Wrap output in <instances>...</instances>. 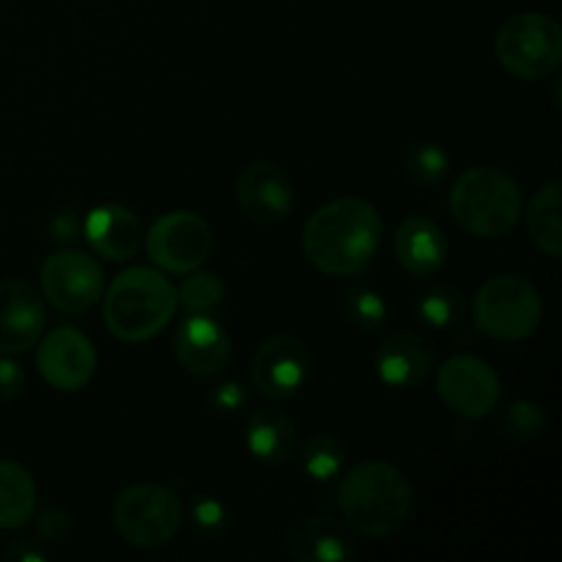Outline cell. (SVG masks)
I'll return each instance as SVG.
<instances>
[{"mask_svg": "<svg viewBox=\"0 0 562 562\" xmlns=\"http://www.w3.org/2000/svg\"><path fill=\"white\" fill-rule=\"evenodd\" d=\"M549 428V417L543 406L532 404V401H510L503 406L497 415V431L503 437L516 439V442H532L541 439Z\"/></svg>", "mask_w": 562, "mask_h": 562, "instance_id": "26", "label": "cell"}, {"mask_svg": "<svg viewBox=\"0 0 562 562\" xmlns=\"http://www.w3.org/2000/svg\"><path fill=\"white\" fill-rule=\"evenodd\" d=\"M36 366L44 382L60 393L88 387L99 366L91 338L75 327H58L38 344Z\"/></svg>", "mask_w": 562, "mask_h": 562, "instance_id": "12", "label": "cell"}, {"mask_svg": "<svg viewBox=\"0 0 562 562\" xmlns=\"http://www.w3.org/2000/svg\"><path fill=\"white\" fill-rule=\"evenodd\" d=\"M47 311L31 283L16 278L0 280V355L14 357L33 349L44 333Z\"/></svg>", "mask_w": 562, "mask_h": 562, "instance_id": "15", "label": "cell"}, {"mask_svg": "<svg viewBox=\"0 0 562 562\" xmlns=\"http://www.w3.org/2000/svg\"><path fill=\"white\" fill-rule=\"evenodd\" d=\"M82 234L91 250L108 261H130L140 252L146 239L137 214L121 203H102L91 209L82 223Z\"/></svg>", "mask_w": 562, "mask_h": 562, "instance_id": "18", "label": "cell"}, {"mask_svg": "<svg viewBox=\"0 0 562 562\" xmlns=\"http://www.w3.org/2000/svg\"><path fill=\"white\" fill-rule=\"evenodd\" d=\"M393 250L401 269L412 278H431L448 263V236L434 220L406 217L393 234Z\"/></svg>", "mask_w": 562, "mask_h": 562, "instance_id": "19", "label": "cell"}, {"mask_svg": "<svg viewBox=\"0 0 562 562\" xmlns=\"http://www.w3.org/2000/svg\"><path fill=\"white\" fill-rule=\"evenodd\" d=\"M472 318L486 338L499 340V344H519L530 338L541 324V291L521 274H494L477 289Z\"/></svg>", "mask_w": 562, "mask_h": 562, "instance_id": "5", "label": "cell"}, {"mask_svg": "<svg viewBox=\"0 0 562 562\" xmlns=\"http://www.w3.org/2000/svg\"><path fill=\"white\" fill-rule=\"evenodd\" d=\"M387 318V307L379 291L371 285H351L344 296V322L357 335H371Z\"/></svg>", "mask_w": 562, "mask_h": 562, "instance_id": "25", "label": "cell"}, {"mask_svg": "<svg viewBox=\"0 0 562 562\" xmlns=\"http://www.w3.org/2000/svg\"><path fill=\"white\" fill-rule=\"evenodd\" d=\"M184 283L176 289V300L187 313H212L223 305L225 283L214 272H187Z\"/></svg>", "mask_w": 562, "mask_h": 562, "instance_id": "28", "label": "cell"}, {"mask_svg": "<svg viewBox=\"0 0 562 562\" xmlns=\"http://www.w3.org/2000/svg\"><path fill=\"white\" fill-rule=\"evenodd\" d=\"M173 355L198 379L217 376L231 360V335L212 313H187L173 335Z\"/></svg>", "mask_w": 562, "mask_h": 562, "instance_id": "14", "label": "cell"}, {"mask_svg": "<svg viewBox=\"0 0 562 562\" xmlns=\"http://www.w3.org/2000/svg\"><path fill=\"white\" fill-rule=\"evenodd\" d=\"M437 390L442 404L464 420H483L492 415L503 395V382L486 360L475 355H456L437 371Z\"/></svg>", "mask_w": 562, "mask_h": 562, "instance_id": "9", "label": "cell"}, {"mask_svg": "<svg viewBox=\"0 0 562 562\" xmlns=\"http://www.w3.org/2000/svg\"><path fill=\"white\" fill-rule=\"evenodd\" d=\"M525 195L519 181L503 168L477 165L464 170L450 190V214L456 223L481 239H499L519 225Z\"/></svg>", "mask_w": 562, "mask_h": 562, "instance_id": "4", "label": "cell"}, {"mask_svg": "<svg viewBox=\"0 0 562 562\" xmlns=\"http://www.w3.org/2000/svg\"><path fill=\"white\" fill-rule=\"evenodd\" d=\"M376 373L387 387L415 390L431 379L437 368V351L423 335L417 333H393L379 344Z\"/></svg>", "mask_w": 562, "mask_h": 562, "instance_id": "16", "label": "cell"}, {"mask_svg": "<svg viewBox=\"0 0 562 562\" xmlns=\"http://www.w3.org/2000/svg\"><path fill=\"white\" fill-rule=\"evenodd\" d=\"M3 560L5 562H44L47 560V552H44L36 541H31V538H22V541H14L9 549H5Z\"/></svg>", "mask_w": 562, "mask_h": 562, "instance_id": "34", "label": "cell"}, {"mask_svg": "<svg viewBox=\"0 0 562 562\" xmlns=\"http://www.w3.org/2000/svg\"><path fill=\"white\" fill-rule=\"evenodd\" d=\"M38 488L31 472L16 461H0V530H16L36 514Z\"/></svg>", "mask_w": 562, "mask_h": 562, "instance_id": "21", "label": "cell"}, {"mask_svg": "<svg viewBox=\"0 0 562 562\" xmlns=\"http://www.w3.org/2000/svg\"><path fill=\"white\" fill-rule=\"evenodd\" d=\"M25 384V368L11 360V357L0 355V404H11L14 398H20Z\"/></svg>", "mask_w": 562, "mask_h": 562, "instance_id": "31", "label": "cell"}, {"mask_svg": "<svg viewBox=\"0 0 562 562\" xmlns=\"http://www.w3.org/2000/svg\"><path fill=\"white\" fill-rule=\"evenodd\" d=\"M415 505L409 475L390 461H366L344 475L338 508L346 525L366 538H387L404 527Z\"/></svg>", "mask_w": 562, "mask_h": 562, "instance_id": "2", "label": "cell"}, {"mask_svg": "<svg viewBox=\"0 0 562 562\" xmlns=\"http://www.w3.org/2000/svg\"><path fill=\"white\" fill-rule=\"evenodd\" d=\"M382 245V214L362 198H338L311 214L302 231L307 261L333 278H357Z\"/></svg>", "mask_w": 562, "mask_h": 562, "instance_id": "1", "label": "cell"}, {"mask_svg": "<svg viewBox=\"0 0 562 562\" xmlns=\"http://www.w3.org/2000/svg\"><path fill=\"white\" fill-rule=\"evenodd\" d=\"M190 521L201 536L217 538L228 530V510H225V505L217 497L201 494V497L192 499Z\"/></svg>", "mask_w": 562, "mask_h": 562, "instance_id": "29", "label": "cell"}, {"mask_svg": "<svg viewBox=\"0 0 562 562\" xmlns=\"http://www.w3.org/2000/svg\"><path fill=\"white\" fill-rule=\"evenodd\" d=\"M80 231L82 223L77 220V214L71 209H64V212H58L49 220V236L58 241H75L80 236Z\"/></svg>", "mask_w": 562, "mask_h": 562, "instance_id": "33", "label": "cell"}, {"mask_svg": "<svg viewBox=\"0 0 562 562\" xmlns=\"http://www.w3.org/2000/svg\"><path fill=\"white\" fill-rule=\"evenodd\" d=\"M42 291L49 305L60 313H86L102 300L104 269L82 250H58L44 258Z\"/></svg>", "mask_w": 562, "mask_h": 562, "instance_id": "10", "label": "cell"}, {"mask_svg": "<svg viewBox=\"0 0 562 562\" xmlns=\"http://www.w3.org/2000/svg\"><path fill=\"white\" fill-rule=\"evenodd\" d=\"M494 55L516 80L538 82L558 71L562 60V27L541 11L508 16L494 36Z\"/></svg>", "mask_w": 562, "mask_h": 562, "instance_id": "6", "label": "cell"}, {"mask_svg": "<svg viewBox=\"0 0 562 562\" xmlns=\"http://www.w3.org/2000/svg\"><path fill=\"white\" fill-rule=\"evenodd\" d=\"M181 516L179 494L159 483H132L113 503L115 532L143 552L168 547L179 532Z\"/></svg>", "mask_w": 562, "mask_h": 562, "instance_id": "7", "label": "cell"}, {"mask_svg": "<svg viewBox=\"0 0 562 562\" xmlns=\"http://www.w3.org/2000/svg\"><path fill=\"white\" fill-rule=\"evenodd\" d=\"M401 165H404V173L409 176L415 184L434 187L448 176L450 154L445 151L439 143H431V140L412 143V146L404 151V157H401Z\"/></svg>", "mask_w": 562, "mask_h": 562, "instance_id": "27", "label": "cell"}, {"mask_svg": "<svg viewBox=\"0 0 562 562\" xmlns=\"http://www.w3.org/2000/svg\"><path fill=\"white\" fill-rule=\"evenodd\" d=\"M296 459H300V472L307 481L327 483L340 475V470L349 461V450H346V442L340 437L329 431H318L302 442Z\"/></svg>", "mask_w": 562, "mask_h": 562, "instance_id": "23", "label": "cell"}, {"mask_svg": "<svg viewBox=\"0 0 562 562\" xmlns=\"http://www.w3.org/2000/svg\"><path fill=\"white\" fill-rule=\"evenodd\" d=\"M311 373L307 346L294 335H272L256 349L250 362V379L258 395L269 401L294 398Z\"/></svg>", "mask_w": 562, "mask_h": 562, "instance_id": "11", "label": "cell"}, {"mask_svg": "<svg viewBox=\"0 0 562 562\" xmlns=\"http://www.w3.org/2000/svg\"><path fill=\"white\" fill-rule=\"evenodd\" d=\"M245 439L247 450L269 467L285 464L296 453V426L289 415L272 409V406L252 412L250 420H247Z\"/></svg>", "mask_w": 562, "mask_h": 562, "instance_id": "20", "label": "cell"}, {"mask_svg": "<svg viewBox=\"0 0 562 562\" xmlns=\"http://www.w3.org/2000/svg\"><path fill=\"white\" fill-rule=\"evenodd\" d=\"M285 547L291 560L296 562H349L357 554L349 525L318 514L296 519L285 538Z\"/></svg>", "mask_w": 562, "mask_h": 562, "instance_id": "17", "label": "cell"}, {"mask_svg": "<svg viewBox=\"0 0 562 562\" xmlns=\"http://www.w3.org/2000/svg\"><path fill=\"white\" fill-rule=\"evenodd\" d=\"M102 300L104 324L121 344H146L157 338L179 307L173 283L148 267H132L115 274Z\"/></svg>", "mask_w": 562, "mask_h": 562, "instance_id": "3", "label": "cell"}, {"mask_svg": "<svg viewBox=\"0 0 562 562\" xmlns=\"http://www.w3.org/2000/svg\"><path fill=\"white\" fill-rule=\"evenodd\" d=\"M562 181L552 179L543 184L541 190L532 195L530 206H527V234H530L532 245L541 247L549 258H562V223H560V209H562Z\"/></svg>", "mask_w": 562, "mask_h": 562, "instance_id": "22", "label": "cell"}, {"mask_svg": "<svg viewBox=\"0 0 562 562\" xmlns=\"http://www.w3.org/2000/svg\"><path fill=\"white\" fill-rule=\"evenodd\" d=\"M467 313V296L459 285L437 283L428 291H423L417 302V316L426 327L434 329H453L459 327Z\"/></svg>", "mask_w": 562, "mask_h": 562, "instance_id": "24", "label": "cell"}, {"mask_svg": "<svg viewBox=\"0 0 562 562\" xmlns=\"http://www.w3.org/2000/svg\"><path fill=\"white\" fill-rule=\"evenodd\" d=\"M36 516V532L44 543H64L71 536V516L64 508H44Z\"/></svg>", "mask_w": 562, "mask_h": 562, "instance_id": "30", "label": "cell"}, {"mask_svg": "<svg viewBox=\"0 0 562 562\" xmlns=\"http://www.w3.org/2000/svg\"><path fill=\"white\" fill-rule=\"evenodd\" d=\"M146 252L159 269L187 274L201 269L214 250V236L206 220L195 212H168L148 228Z\"/></svg>", "mask_w": 562, "mask_h": 562, "instance_id": "8", "label": "cell"}, {"mask_svg": "<svg viewBox=\"0 0 562 562\" xmlns=\"http://www.w3.org/2000/svg\"><path fill=\"white\" fill-rule=\"evenodd\" d=\"M209 404L214 406L217 415H239L247 404V393L239 382H223L209 395Z\"/></svg>", "mask_w": 562, "mask_h": 562, "instance_id": "32", "label": "cell"}, {"mask_svg": "<svg viewBox=\"0 0 562 562\" xmlns=\"http://www.w3.org/2000/svg\"><path fill=\"white\" fill-rule=\"evenodd\" d=\"M241 214L258 225L283 223L294 209V181L280 165L256 159L245 165L234 184Z\"/></svg>", "mask_w": 562, "mask_h": 562, "instance_id": "13", "label": "cell"}]
</instances>
